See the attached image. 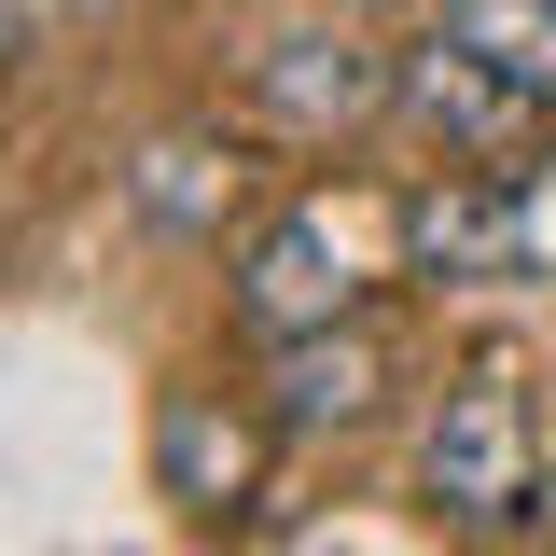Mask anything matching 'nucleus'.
<instances>
[{
  "label": "nucleus",
  "mask_w": 556,
  "mask_h": 556,
  "mask_svg": "<svg viewBox=\"0 0 556 556\" xmlns=\"http://www.w3.org/2000/svg\"><path fill=\"white\" fill-rule=\"evenodd\" d=\"M237 320L251 334H320V320H362V251H348L334 208H278L251 223V251H237Z\"/></svg>",
  "instance_id": "obj_5"
},
{
  "label": "nucleus",
  "mask_w": 556,
  "mask_h": 556,
  "mask_svg": "<svg viewBox=\"0 0 556 556\" xmlns=\"http://www.w3.org/2000/svg\"><path fill=\"white\" fill-rule=\"evenodd\" d=\"M404 112V56H376L362 28H278L251 56V126L292 153H348Z\"/></svg>",
  "instance_id": "obj_2"
},
{
  "label": "nucleus",
  "mask_w": 556,
  "mask_h": 556,
  "mask_svg": "<svg viewBox=\"0 0 556 556\" xmlns=\"http://www.w3.org/2000/svg\"><path fill=\"white\" fill-rule=\"evenodd\" d=\"M431 28L473 42V56H501L515 84H543V98H556V0H445Z\"/></svg>",
  "instance_id": "obj_9"
},
{
  "label": "nucleus",
  "mask_w": 556,
  "mask_h": 556,
  "mask_svg": "<svg viewBox=\"0 0 556 556\" xmlns=\"http://www.w3.org/2000/svg\"><path fill=\"white\" fill-rule=\"evenodd\" d=\"M417 501L445 529H529L543 515V417L515 390V362H459L445 404L417 431Z\"/></svg>",
  "instance_id": "obj_1"
},
{
  "label": "nucleus",
  "mask_w": 556,
  "mask_h": 556,
  "mask_svg": "<svg viewBox=\"0 0 556 556\" xmlns=\"http://www.w3.org/2000/svg\"><path fill=\"white\" fill-rule=\"evenodd\" d=\"M265 431L278 417L223 404V390H167V404H153V501H181L195 529L265 515Z\"/></svg>",
  "instance_id": "obj_6"
},
{
  "label": "nucleus",
  "mask_w": 556,
  "mask_h": 556,
  "mask_svg": "<svg viewBox=\"0 0 556 556\" xmlns=\"http://www.w3.org/2000/svg\"><path fill=\"white\" fill-rule=\"evenodd\" d=\"M404 265L417 278H543L556 265V195L529 167H445L404 195Z\"/></svg>",
  "instance_id": "obj_3"
},
{
  "label": "nucleus",
  "mask_w": 556,
  "mask_h": 556,
  "mask_svg": "<svg viewBox=\"0 0 556 556\" xmlns=\"http://www.w3.org/2000/svg\"><path fill=\"white\" fill-rule=\"evenodd\" d=\"M404 126L445 139V167H529L543 126H556V98H543V84H515L501 56H473V42L431 28V42L404 56Z\"/></svg>",
  "instance_id": "obj_4"
},
{
  "label": "nucleus",
  "mask_w": 556,
  "mask_h": 556,
  "mask_svg": "<svg viewBox=\"0 0 556 556\" xmlns=\"http://www.w3.org/2000/svg\"><path fill=\"white\" fill-rule=\"evenodd\" d=\"M126 208L153 237H237V223H251V139H223V126L139 139L126 153Z\"/></svg>",
  "instance_id": "obj_8"
},
{
  "label": "nucleus",
  "mask_w": 556,
  "mask_h": 556,
  "mask_svg": "<svg viewBox=\"0 0 556 556\" xmlns=\"http://www.w3.org/2000/svg\"><path fill=\"white\" fill-rule=\"evenodd\" d=\"M265 417L278 431H376V417H390V334H376V320L278 334L265 348Z\"/></svg>",
  "instance_id": "obj_7"
}]
</instances>
